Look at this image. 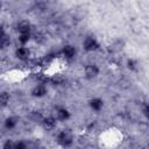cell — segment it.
<instances>
[{
  "instance_id": "cell-12",
  "label": "cell",
  "mask_w": 149,
  "mask_h": 149,
  "mask_svg": "<svg viewBox=\"0 0 149 149\" xmlns=\"http://www.w3.org/2000/svg\"><path fill=\"white\" fill-rule=\"evenodd\" d=\"M17 29H19L20 34H23V33H29V30H30V26H29V23H28V22L23 21V22L19 23Z\"/></svg>"
},
{
  "instance_id": "cell-3",
  "label": "cell",
  "mask_w": 149,
  "mask_h": 149,
  "mask_svg": "<svg viewBox=\"0 0 149 149\" xmlns=\"http://www.w3.org/2000/svg\"><path fill=\"white\" fill-rule=\"evenodd\" d=\"M99 73V69L93 65V64H90V65H86L85 68V74L88 79H92V78H95Z\"/></svg>"
},
{
  "instance_id": "cell-21",
  "label": "cell",
  "mask_w": 149,
  "mask_h": 149,
  "mask_svg": "<svg viewBox=\"0 0 149 149\" xmlns=\"http://www.w3.org/2000/svg\"><path fill=\"white\" fill-rule=\"evenodd\" d=\"M3 34H5V33H3V30H2V28L0 27V36H2Z\"/></svg>"
},
{
  "instance_id": "cell-17",
  "label": "cell",
  "mask_w": 149,
  "mask_h": 149,
  "mask_svg": "<svg viewBox=\"0 0 149 149\" xmlns=\"http://www.w3.org/2000/svg\"><path fill=\"white\" fill-rule=\"evenodd\" d=\"M14 147H15V143H14L13 141H10V140H7V141L3 143L2 149H14Z\"/></svg>"
},
{
  "instance_id": "cell-16",
  "label": "cell",
  "mask_w": 149,
  "mask_h": 149,
  "mask_svg": "<svg viewBox=\"0 0 149 149\" xmlns=\"http://www.w3.org/2000/svg\"><path fill=\"white\" fill-rule=\"evenodd\" d=\"M30 38V34L29 33H23V34H20L19 36V41L22 43V44H26Z\"/></svg>"
},
{
  "instance_id": "cell-2",
  "label": "cell",
  "mask_w": 149,
  "mask_h": 149,
  "mask_svg": "<svg viewBox=\"0 0 149 149\" xmlns=\"http://www.w3.org/2000/svg\"><path fill=\"white\" fill-rule=\"evenodd\" d=\"M83 47H84V49L86 51H93V50L99 48V43L93 37H86L84 40V42H83Z\"/></svg>"
},
{
  "instance_id": "cell-5",
  "label": "cell",
  "mask_w": 149,
  "mask_h": 149,
  "mask_svg": "<svg viewBox=\"0 0 149 149\" xmlns=\"http://www.w3.org/2000/svg\"><path fill=\"white\" fill-rule=\"evenodd\" d=\"M62 54H63V56L65 58L71 59V58H73L76 56V49L73 47H71V45H65L63 48V50H62Z\"/></svg>"
},
{
  "instance_id": "cell-13",
  "label": "cell",
  "mask_w": 149,
  "mask_h": 149,
  "mask_svg": "<svg viewBox=\"0 0 149 149\" xmlns=\"http://www.w3.org/2000/svg\"><path fill=\"white\" fill-rule=\"evenodd\" d=\"M9 43H10V40H9V37L6 34L0 36V49H5L6 47L9 45Z\"/></svg>"
},
{
  "instance_id": "cell-11",
  "label": "cell",
  "mask_w": 149,
  "mask_h": 149,
  "mask_svg": "<svg viewBox=\"0 0 149 149\" xmlns=\"http://www.w3.org/2000/svg\"><path fill=\"white\" fill-rule=\"evenodd\" d=\"M50 81L52 84H55V85H61V84H63L65 81V78L62 74H55V76H52L50 78Z\"/></svg>"
},
{
  "instance_id": "cell-15",
  "label": "cell",
  "mask_w": 149,
  "mask_h": 149,
  "mask_svg": "<svg viewBox=\"0 0 149 149\" xmlns=\"http://www.w3.org/2000/svg\"><path fill=\"white\" fill-rule=\"evenodd\" d=\"M30 118H31V120L35 121V122H42V120L44 119L43 115H42L40 112H33L31 115H30Z\"/></svg>"
},
{
  "instance_id": "cell-1",
  "label": "cell",
  "mask_w": 149,
  "mask_h": 149,
  "mask_svg": "<svg viewBox=\"0 0 149 149\" xmlns=\"http://www.w3.org/2000/svg\"><path fill=\"white\" fill-rule=\"evenodd\" d=\"M57 141H58V143L62 144L63 147H69V146L72 143L73 137H72V134H71L70 132H68V130H63V132H61V133L58 134V136H57Z\"/></svg>"
},
{
  "instance_id": "cell-20",
  "label": "cell",
  "mask_w": 149,
  "mask_h": 149,
  "mask_svg": "<svg viewBox=\"0 0 149 149\" xmlns=\"http://www.w3.org/2000/svg\"><path fill=\"white\" fill-rule=\"evenodd\" d=\"M134 64H135V63H134L133 61H128V66H129V68H132V69H133V68L135 66Z\"/></svg>"
},
{
  "instance_id": "cell-22",
  "label": "cell",
  "mask_w": 149,
  "mask_h": 149,
  "mask_svg": "<svg viewBox=\"0 0 149 149\" xmlns=\"http://www.w3.org/2000/svg\"><path fill=\"white\" fill-rule=\"evenodd\" d=\"M0 9H1V3H0Z\"/></svg>"
},
{
  "instance_id": "cell-6",
  "label": "cell",
  "mask_w": 149,
  "mask_h": 149,
  "mask_svg": "<svg viewBox=\"0 0 149 149\" xmlns=\"http://www.w3.org/2000/svg\"><path fill=\"white\" fill-rule=\"evenodd\" d=\"M31 94L34 97H43L47 94V87L43 85V84H40V85H36L31 92Z\"/></svg>"
},
{
  "instance_id": "cell-8",
  "label": "cell",
  "mask_w": 149,
  "mask_h": 149,
  "mask_svg": "<svg viewBox=\"0 0 149 149\" xmlns=\"http://www.w3.org/2000/svg\"><path fill=\"white\" fill-rule=\"evenodd\" d=\"M56 114H57V119L58 120H68L70 118V112L68 109H65V108H58Z\"/></svg>"
},
{
  "instance_id": "cell-19",
  "label": "cell",
  "mask_w": 149,
  "mask_h": 149,
  "mask_svg": "<svg viewBox=\"0 0 149 149\" xmlns=\"http://www.w3.org/2000/svg\"><path fill=\"white\" fill-rule=\"evenodd\" d=\"M27 149H37V146L34 143H27Z\"/></svg>"
},
{
  "instance_id": "cell-14",
  "label": "cell",
  "mask_w": 149,
  "mask_h": 149,
  "mask_svg": "<svg viewBox=\"0 0 149 149\" xmlns=\"http://www.w3.org/2000/svg\"><path fill=\"white\" fill-rule=\"evenodd\" d=\"M9 101V94L7 92H1L0 93V107L6 106Z\"/></svg>"
},
{
  "instance_id": "cell-4",
  "label": "cell",
  "mask_w": 149,
  "mask_h": 149,
  "mask_svg": "<svg viewBox=\"0 0 149 149\" xmlns=\"http://www.w3.org/2000/svg\"><path fill=\"white\" fill-rule=\"evenodd\" d=\"M42 125H43V127H44L47 130H51V129H54L55 126H56V119H55V118H51V116L44 118V119L42 120Z\"/></svg>"
},
{
  "instance_id": "cell-7",
  "label": "cell",
  "mask_w": 149,
  "mask_h": 149,
  "mask_svg": "<svg viewBox=\"0 0 149 149\" xmlns=\"http://www.w3.org/2000/svg\"><path fill=\"white\" fill-rule=\"evenodd\" d=\"M15 55L20 59H27L29 57V50L27 48H24V47H21L15 51Z\"/></svg>"
},
{
  "instance_id": "cell-18",
  "label": "cell",
  "mask_w": 149,
  "mask_h": 149,
  "mask_svg": "<svg viewBox=\"0 0 149 149\" xmlns=\"http://www.w3.org/2000/svg\"><path fill=\"white\" fill-rule=\"evenodd\" d=\"M14 149H27V143L20 141V142H17V143H15Z\"/></svg>"
},
{
  "instance_id": "cell-9",
  "label": "cell",
  "mask_w": 149,
  "mask_h": 149,
  "mask_svg": "<svg viewBox=\"0 0 149 149\" xmlns=\"http://www.w3.org/2000/svg\"><path fill=\"white\" fill-rule=\"evenodd\" d=\"M102 105H104L102 100H101V99H98V98H94V99H92V100L90 101V106H91V108L94 109V111H100L101 107H102Z\"/></svg>"
},
{
  "instance_id": "cell-10",
  "label": "cell",
  "mask_w": 149,
  "mask_h": 149,
  "mask_svg": "<svg viewBox=\"0 0 149 149\" xmlns=\"http://www.w3.org/2000/svg\"><path fill=\"white\" fill-rule=\"evenodd\" d=\"M16 123H17V119L14 118V116H10V118H7V119H6V121H5V127H6L7 129H12V128H14V127L16 126Z\"/></svg>"
}]
</instances>
